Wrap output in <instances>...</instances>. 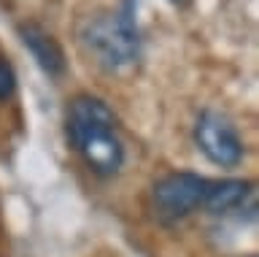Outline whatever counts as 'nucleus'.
Instances as JSON below:
<instances>
[{"mask_svg":"<svg viewBox=\"0 0 259 257\" xmlns=\"http://www.w3.org/2000/svg\"><path fill=\"white\" fill-rule=\"evenodd\" d=\"M68 141L100 176H113L124 165V143L116 135V117L95 95H78L68 108Z\"/></svg>","mask_w":259,"mask_h":257,"instance_id":"obj_1","label":"nucleus"},{"mask_svg":"<svg viewBox=\"0 0 259 257\" xmlns=\"http://www.w3.org/2000/svg\"><path fill=\"white\" fill-rule=\"evenodd\" d=\"M81 44L108 74H127L141 60L138 0H121L116 9L95 14L81 27Z\"/></svg>","mask_w":259,"mask_h":257,"instance_id":"obj_2","label":"nucleus"},{"mask_svg":"<svg viewBox=\"0 0 259 257\" xmlns=\"http://www.w3.org/2000/svg\"><path fill=\"white\" fill-rule=\"evenodd\" d=\"M210 181L213 179L192 173V171L167 173L165 179H159L151 190L154 214H157L162 222H178V219H184V216L194 214L197 208H205Z\"/></svg>","mask_w":259,"mask_h":257,"instance_id":"obj_3","label":"nucleus"},{"mask_svg":"<svg viewBox=\"0 0 259 257\" xmlns=\"http://www.w3.org/2000/svg\"><path fill=\"white\" fill-rule=\"evenodd\" d=\"M194 141H197L202 155L219 168L240 165L243 155H246L238 127H235L224 114L210 111V108L202 111L197 117V122H194Z\"/></svg>","mask_w":259,"mask_h":257,"instance_id":"obj_4","label":"nucleus"},{"mask_svg":"<svg viewBox=\"0 0 259 257\" xmlns=\"http://www.w3.org/2000/svg\"><path fill=\"white\" fill-rule=\"evenodd\" d=\"M19 38H22L24 49L32 54V60L38 62V68L44 70L46 76L57 79V76L65 74V52H62V46L54 41L52 33H46L40 25L27 22V25L19 27Z\"/></svg>","mask_w":259,"mask_h":257,"instance_id":"obj_5","label":"nucleus"},{"mask_svg":"<svg viewBox=\"0 0 259 257\" xmlns=\"http://www.w3.org/2000/svg\"><path fill=\"white\" fill-rule=\"evenodd\" d=\"M254 206V184L246 179H213L205 208L210 214H232Z\"/></svg>","mask_w":259,"mask_h":257,"instance_id":"obj_6","label":"nucleus"},{"mask_svg":"<svg viewBox=\"0 0 259 257\" xmlns=\"http://www.w3.org/2000/svg\"><path fill=\"white\" fill-rule=\"evenodd\" d=\"M16 92V70L6 57H0V100H8Z\"/></svg>","mask_w":259,"mask_h":257,"instance_id":"obj_7","label":"nucleus"},{"mask_svg":"<svg viewBox=\"0 0 259 257\" xmlns=\"http://www.w3.org/2000/svg\"><path fill=\"white\" fill-rule=\"evenodd\" d=\"M167 3H173V6H186L189 0H167Z\"/></svg>","mask_w":259,"mask_h":257,"instance_id":"obj_8","label":"nucleus"}]
</instances>
